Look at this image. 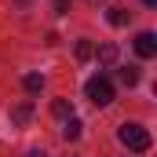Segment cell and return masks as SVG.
Segmentation results:
<instances>
[{"label": "cell", "mask_w": 157, "mask_h": 157, "mask_svg": "<svg viewBox=\"0 0 157 157\" xmlns=\"http://www.w3.org/2000/svg\"><path fill=\"white\" fill-rule=\"evenodd\" d=\"M117 139L128 146V150H135V154L150 150V132H146L143 124H121V128H117Z\"/></svg>", "instance_id": "1"}, {"label": "cell", "mask_w": 157, "mask_h": 157, "mask_svg": "<svg viewBox=\"0 0 157 157\" xmlns=\"http://www.w3.org/2000/svg\"><path fill=\"white\" fill-rule=\"evenodd\" d=\"M91 51H95V48H91L88 40H80V44H77V59H80V62H84V59H91Z\"/></svg>", "instance_id": "11"}, {"label": "cell", "mask_w": 157, "mask_h": 157, "mask_svg": "<svg viewBox=\"0 0 157 157\" xmlns=\"http://www.w3.org/2000/svg\"><path fill=\"white\" fill-rule=\"evenodd\" d=\"M135 55H139V59H154L157 55V37L154 33H139V37H135Z\"/></svg>", "instance_id": "3"}, {"label": "cell", "mask_w": 157, "mask_h": 157, "mask_svg": "<svg viewBox=\"0 0 157 157\" xmlns=\"http://www.w3.org/2000/svg\"><path fill=\"white\" fill-rule=\"evenodd\" d=\"M22 84H26V91H40V88H44V77H40V73H29Z\"/></svg>", "instance_id": "10"}, {"label": "cell", "mask_w": 157, "mask_h": 157, "mask_svg": "<svg viewBox=\"0 0 157 157\" xmlns=\"http://www.w3.org/2000/svg\"><path fill=\"white\" fill-rule=\"evenodd\" d=\"M29 157H44V154H40V150H33V154H29Z\"/></svg>", "instance_id": "14"}, {"label": "cell", "mask_w": 157, "mask_h": 157, "mask_svg": "<svg viewBox=\"0 0 157 157\" xmlns=\"http://www.w3.org/2000/svg\"><path fill=\"white\" fill-rule=\"evenodd\" d=\"M51 7H55V15H70V0H55Z\"/></svg>", "instance_id": "12"}, {"label": "cell", "mask_w": 157, "mask_h": 157, "mask_svg": "<svg viewBox=\"0 0 157 157\" xmlns=\"http://www.w3.org/2000/svg\"><path fill=\"white\" fill-rule=\"evenodd\" d=\"M51 113H55V117H73V110H70L66 99H55V102H51Z\"/></svg>", "instance_id": "9"}, {"label": "cell", "mask_w": 157, "mask_h": 157, "mask_svg": "<svg viewBox=\"0 0 157 157\" xmlns=\"http://www.w3.org/2000/svg\"><path fill=\"white\" fill-rule=\"evenodd\" d=\"M99 62H102V66H113V62H117V44H102V48H99Z\"/></svg>", "instance_id": "6"}, {"label": "cell", "mask_w": 157, "mask_h": 157, "mask_svg": "<svg viewBox=\"0 0 157 157\" xmlns=\"http://www.w3.org/2000/svg\"><path fill=\"white\" fill-rule=\"evenodd\" d=\"M80 128H84V124H80L77 117H66V124H62V139H66V143H77V139H80Z\"/></svg>", "instance_id": "4"}, {"label": "cell", "mask_w": 157, "mask_h": 157, "mask_svg": "<svg viewBox=\"0 0 157 157\" xmlns=\"http://www.w3.org/2000/svg\"><path fill=\"white\" fill-rule=\"evenodd\" d=\"M106 18H110V26H128L132 11H124V7H110V11H106Z\"/></svg>", "instance_id": "5"}, {"label": "cell", "mask_w": 157, "mask_h": 157, "mask_svg": "<svg viewBox=\"0 0 157 157\" xmlns=\"http://www.w3.org/2000/svg\"><path fill=\"white\" fill-rule=\"evenodd\" d=\"M117 77H121V84H124V88H135V84H139V70H135V66H124Z\"/></svg>", "instance_id": "7"}, {"label": "cell", "mask_w": 157, "mask_h": 157, "mask_svg": "<svg viewBox=\"0 0 157 157\" xmlns=\"http://www.w3.org/2000/svg\"><path fill=\"white\" fill-rule=\"evenodd\" d=\"M84 95H88L95 106H110V102H113V84H110L106 77H91L88 84H84Z\"/></svg>", "instance_id": "2"}, {"label": "cell", "mask_w": 157, "mask_h": 157, "mask_svg": "<svg viewBox=\"0 0 157 157\" xmlns=\"http://www.w3.org/2000/svg\"><path fill=\"white\" fill-rule=\"evenodd\" d=\"M29 117H33V106H29V102H22V106H15V113H11V121H15V124H26Z\"/></svg>", "instance_id": "8"}, {"label": "cell", "mask_w": 157, "mask_h": 157, "mask_svg": "<svg viewBox=\"0 0 157 157\" xmlns=\"http://www.w3.org/2000/svg\"><path fill=\"white\" fill-rule=\"evenodd\" d=\"M143 4H146V7H154V4H157V0H143Z\"/></svg>", "instance_id": "13"}, {"label": "cell", "mask_w": 157, "mask_h": 157, "mask_svg": "<svg viewBox=\"0 0 157 157\" xmlns=\"http://www.w3.org/2000/svg\"><path fill=\"white\" fill-rule=\"evenodd\" d=\"M88 4H106V0H88Z\"/></svg>", "instance_id": "15"}]
</instances>
